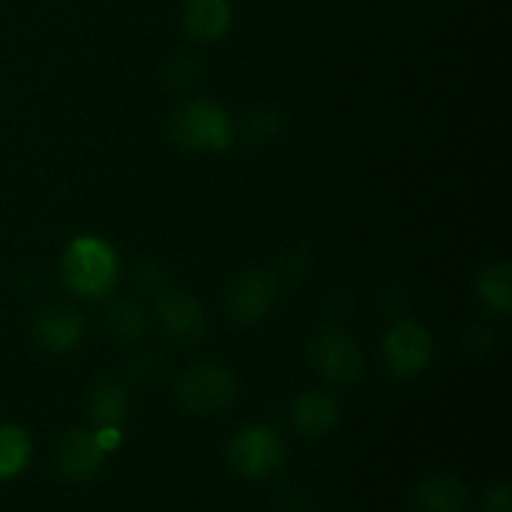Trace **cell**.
Instances as JSON below:
<instances>
[{
	"label": "cell",
	"mask_w": 512,
	"mask_h": 512,
	"mask_svg": "<svg viewBox=\"0 0 512 512\" xmlns=\"http://www.w3.org/2000/svg\"><path fill=\"white\" fill-rule=\"evenodd\" d=\"M63 280L80 298H103L118 280V255L98 235H80L63 253Z\"/></svg>",
	"instance_id": "obj_1"
},
{
	"label": "cell",
	"mask_w": 512,
	"mask_h": 512,
	"mask_svg": "<svg viewBox=\"0 0 512 512\" xmlns=\"http://www.w3.org/2000/svg\"><path fill=\"white\" fill-rule=\"evenodd\" d=\"M160 323L170 338L180 343H193L205 333V315L198 300L183 290H170L160 300Z\"/></svg>",
	"instance_id": "obj_10"
},
{
	"label": "cell",
	"mask_w": 512,
	"mask_h": 512,
	"mask_svg": "<svg viewBox=\"0 0 512 512\" xmlns=\"http://www.w3.org/2000/svg\"><path fill=\"white\" fill-rule=\"evenodd\" d=\"M105 455L108 453L100 448L95 430H70L60 438L55 463L70 483H88L100 473Z\"/></svg>",
	"instance_id": "obj_8"
},
{
	"label": "cell",
	"mask_w": 512,
	"mask_h": 512,
	"mask_svg": "<svg viewBox=\"0 0 512 512\" xmlns=\"http://www.w3.org/2000/svg\"><path fill=\"white\" fill-rule=\"evenodd\" d=\"M512 283H510V265L498 263L483 270L478 278V295L488 310L498 315H508L512 305Z\"/></svg>",
	"instance_id": "obj_16"
},
{
	"label": "cell",
	"mask_w": 512,
	"mask_h": 512,
	"mask_svg": "<svg viewBox=\"0 0 512 512\" xmlns=\"http://www.w3.org/2000/svg\"><path fill=\"white\" fill-rule=\"evenodd\" d=\"M308 355L310 365L330 383H355L363 373V350L343 330H323L315 335Z\"/></svg>",
	"instance_id": "obj_5"
},
{
	"label": "cell",
	"mask_w": 512,
	"mask_h": 512,
	"mask_svg": "<svg viewBox=\"0 0 512 512\" xmlns=\"http://www.w3.org/2000/svg\"><path fill=\"white\" fill-rule=\"evenodd\" d=\"M235 398V378L223 365H198L178 383V400L185 410L198 415L218 413Z\"/></svg>",
	"instance_id": "obj_4"
},
{
	"label": "cell",
	"mask_w": 512,
	"mask_h": 512,
	"mask_svg": "<svg viewBox=\"0 0 512 512\" xmlns=\"http://www.w3.org/2000/svg\"><path fill=\"white\" fill-rule=\"evenodd\" d=\"M170 133L183 148L220 153L233 143V120L228 110L213 100H190L175 110Z\"/></svg>",
	"instance_id": "obj_2"
},
{
	"label": "cell",
	"mask_w": 512,
	"mask_h": 512,
	"mask_svg": "<svg viewBox=\"0 0 512 512\" xmlns=\"http://www.w3.org/2000/svg\"><path fill=\"white\" fill-rule=\"evenodd\" d=\"M415 510L418 512H468V488L460 478L450 473H438L425 478L415 488Z\"/></svg>",
	"instance_id": "obj_13"
},
{
	"label": "cell",
	"mask_w": 512,
	"mask_h": 512,
	"mask_svg": "<svg viewBox=\"0 0 512 512\" xmlns=\"http://www.w3.org/2000/svg\"><path fill=\"white\" fill-rule=\"evenodd\" d=\"M275 298H278V283L273 275L268 270H248L230 285L225 305L230 318L243 325H253L270 313Z\"/></svg>",
	"instance_id": "obj_7"
},
{
	"label": "cell",
	"mask_w": 512,
	"mask_h": 512,
	"mask_svg": "<svg viewBox=\"0 0 512 512\" xmlns=\"http://www.w3.org/2000/svg\"><path fill=\"white\" fill-rule=\"evenodd\" d=\"M340 423V405L333 395L310 390L293 403V428L305 438H323Z\"/></svg>",
	"instance_id": "obj_12"
},
{
	"label": "cell",
	"mask_w": 512,
	"mask_h": 512,
	"mask_svg": "<svg viewBox=\"0 0 512 512\" xmlns=\"http://www.w3.org/2000/svg\"><path fill=\"white\" fill-rule=\"evenodd\" d=\"M485 512H512V498H510V485L508 483H495L490 485L485 493Z\"/></svg>",
	"instance_id": "obj_18"
},
{
	"label": "cell",
	"mask_w": 512,
	"mask_h": 512,
	"mask_svg": "<svg viewBox=\"0 0 512 512\" xmlns=\"http://www.w3.org/2000/svg\"><path fill=\"white\" fill-rule=\"evenodd\" d=\"M33 458V443L18 425H0V480H10L23 473Z\"/></svg>",
	"instance_id": "obj_14"
},
{
	"label": "cell",
	"mask_w": 512,
	"mask_h": 512,
	"mask_svg": "<svg viewBox=\"0 0 512 512\" xmlns=\"http://www.w3.org/2000/svg\"><path fill=\"white\" fill-rule=\"evenodd\" d=\"M105 328L115 340L130 343V340L140 338L145 333V318L138 305L130 303V300H120L105 315Z\"/></svg>",
	"instance_id": "obj_17"
},
{
	"label": "cell",
	"mask_w": 512,
	"mask_h": 512,
	"mask_svg": "<svg viewBox=\"0 0 512 512\" xmlns=\"http://www.w3.org/2000/svg\"><path fill=\"white\" fill-rule=\"evenodd\" d=\"M228 460L243 478L265 480L283 465L285 445L268 425H248L230 440Z\"/></svg>",
	"instance_id": "obj_3"
},
{
	"label": "cell",
	"mask_w": 512,
	"mask_h": 512,
	"mask_svg": "<svg viewBox=\"0 0 512 512\" xmlns=\"http://www.w3.org/2000/svg\"><path fill=\"white\" fill-rule=\"evenodd\" d=\"M90 418L98 425H120L128 413V393L118 383L100 380L90 390Z\"/></svg>",
	"instance_id": "obj_15"
},
{
	"label": "cell",
	"mask_w": 512,
	"mask_h": 512,
	"mask_svg": "<svg viewBox=\"0 0 512 512\" xmlns=\"http://www.w3.org/2000/svg\"><path fill=\"white\" fill-rule=\"evenodd\" d=\"M233 25L230 0H188L183 8V28L198 43L220 40Z\"/></svg>",
	"instance_id": "obj_11"
},
{
	"label": "cell",
	"mask_w": 512,
	"mask_h": 512,
	"mask_svg": "<svg viewBox=\"0 0 512 512\" xmlns=\"http://www.w3.org/2000/svg\"><path fill=\"white\" fill-rule=\"evenodd\" d=\"M383 355L390 373L398 378H415L433 358V338L415 320H400L385 335Z\"/></svg>",
	"instance_id": "obj_6"
},
{
	"label": "cell",
	"mask_w": 512,
	"mask_h": 512,
	"mask_svg": "<svg viewBox=\"0 0 512 512\" xmlns=\"http://www.w3.org/2000/svg\"><path fill=\"white\" fill-rule=\"evenodd\" d=\"M83 338V320L68 308H48L35 318L33 340L45 353H68Z\"/></svg>",
	"instance_id": "obj_9"
}]
</instances>
